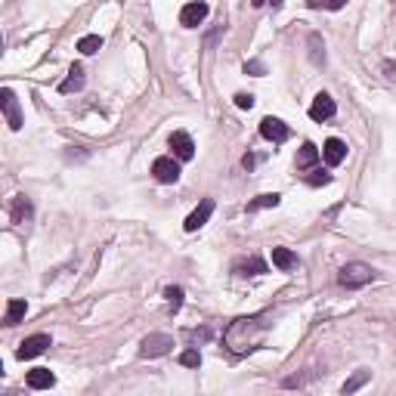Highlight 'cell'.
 Masks as SVG:
<instances>
[{
	"mask_svg": "<svg viewBox=\"0 0 396 396\" xmlns=\"http://www.w3.org/2000/svg\"><path fill=\"white\" fill-rule=\"evenodd\" d=\"M232 272L235 276H263L266 272V263L260 257H241L232 263Z\"/></svg>",
	"mask_w": 396,
	"mask_h": 396,
	"instance_id": "cell-14",
	"label": "cell"
},
{
	"mask_svg": "<svg viewBox=\"0 0 396 396\" xmlns=\"http://www.w3.org/2000/svg\"><path fill=\"white\" fill-rule=\"evenodd\" d=\"M31 217H34V204H31L28 195H16L10 201V220L16 223V226H22V223H31Z\"/></svg>",
	"mask_w": 396,
	"mask_h": 396,
	"instance_id": "cell-10",
	"label": "cell"
},
{
	"mask_svg": "<svg viewBox=\"0 0 396 396\" xmlns=\"http://www.w3.org/2000/svg\"><path fill=\"white\" fill-rule=\"evenodd\" d=\"M208 3H204V0H195V3H186L183 10H179V25H183V28H198V25L204 22V19H208Z\"/></svg>",
	"mask_w": 396,
	"mask_h": 396,
	"instance_id": "cell-6",
	"label": "cell"
},
{
	"mask_svg": "<svg viewBox=\"0 0 396 396\" xmlns=\"http://www.w3.org/2000/svg\"><path fill=\"white\" fill-rule=\"evenodd\" d=\"M50 346H53V338L50 334H31V338H25L22 344H19V350H16V359H34V356H41V353H47Z\"/></svg>",
	"mask_w": 396,
	"mask_h": 396,
	"instance_id": "cell-5",
	"label": "cell"
},
{
	"mask_svg": "<svg viewBox=\"0 0 396 396\" xmlns=\"http://www.w3.org/2000/svg\"><path fill=\"white\" fill-rule=\"evenodd\" d=\"M272 266L282 272H291L297 270V254L288 251V248H272Z\"/></svg>",
	"mask_w": 396,
	"mask_h": 396,
	"instance_id": "cell-15",
	"label": "cell"
},
{
	"mask_svg": "<svg viewBox=\"0 0 396 396\" xmlns=\"http://www.w3.org/2000/svg\"><path fill=\"white\" fill-rule=\"evenodd\" d=\"M78 50H80L84 56H93L96 50H102V37H99V34H84V37L78 41Z\"/></svg>",
	"mask_w": 396,
	"mask_h": 396,
	"instance_id": "cell-21",
	"label": "cell"
},
{
	"mask_svg": "<svg viewBox=\"0 0 396 396\" xmlns=\"http://www.w3.org/2000/svg\"><path fill=\"white\" fill-rule=\"evenodd\" d=\"M170 346H173L170 334H161V331L146 334L142 344H140V356L142 359H158V356H164V353H170Z\"/></svg>",
	"mask_w": 396,
	"mask_h": 396,
	"instance_id": "cell-3",
	"label": "cell"
},
{
	"mask_svg": "<svg viewBox=\"0 0 396 396\" xmlns=\"http://www.w3.org/2000/svg\"><path fill=\"white\" fill-rule=\"evenodd\" d=\"M245 72L248 74H257V78H260V74H266V68H263V62L251 59V62H245Z\"/></svg>",
	"mask_w": 396,
	"mask_h": 396,
	"instance_id": "cell-29",
	"label": "cell"
},
{
	"mask_svg": "<svg viewBox=\"0 0 396 396\" xmlns=\"http://www.w3.org/2000/svg\"><path fill=\"white\" fill-rule=\"evenodd\" d=\"M25 313H28V303H25V300H10V303H6V316H3V325H6V328L19 325V322L25 319Z\"/></svg>",
	"mask_w": 396,
	"mask_h": 396,
	"instance_id": "cell-18",
	"label": "cell"
},
{
	"mask_svg": "<svg viewBox=\"0 0 396 396\" xmlns=\"http://www.w3.org/2000/svg\"><path fill=\"white\" fill-rule=\"evenodd\" d=\"M338 282L344 285V288H365L368 282H375V270H371L368 263H346L344 270H340Z\"/></svg>",
	"mask_w": 396,
	"mask_h": 396,
	"instance_id": "cell-2",
	"label": "cell"
},
{
	"mask_svg": "<svg viewBox=\"0 0 396 396\" xmlns=\"http://www.w3.org/2000/svg\"><path fill=\"white\" fill-rule=\"evenodd\" d=\"M251 3H254V6H266V3H270L272 10H278V6H282L285 0H251Z\"/></svg>",
	"mask_w": 396,
	"mask_h": 396,
	"instance_id": "cell-31",
	"label": "cell"
},
{
	"mask_svg": "<svg viewBox=\"0 0 396 396\" xmlns=\"http://www.w3.org/2000/svg\"><path fill=\"white\" fill-rule=\"evenodd\" d=\"M322 158H325V164H328V167L344 164V158H346V142H344V140H338V136L325 140V146H322Z\"/></svg>",
	"mask_w": 396,
	"mask_h": 396,
	"instance_id": "cell-12",
	"label": "cell"
},
{
	"mask_svg": "<svg viewBox=\"0 0 396 396\" xmlns=\"http://www.w3.org/2000/svg\"><path fill=\"white\" fill-rule=\"evenodd\" d=\"M282 201V195H276V192H266V195H257L254 201H248V210H260V208H276V204Z\"/></svg>",
	"mask_w": 396,
	"mask_h": 396,
	"instance_id": "cell-22",
	"label": "cell"
},
{
	"mask_svg": "<svg viewBox=\"0 0 396 396\" xmlns=\"http://www.w3.org/2000/svg\"><path fill=\"white\" fill-rule=\"evenodd\" d=\"M316 161H319V148L313 142H303L300 152H297V170H309Z\"/></svg>",
	"mask_w": 396,
	"mask_h": 396,
	"instance_id": "cell-19",
	"label": "cell"
},
{
	"mask_svg": "<svg viewBox=\"0 0 396 396\" xmlns=\"http://www.w3.org/2000/svg\"><path fill=\"white\" fill-rule=\"evenodd\" d=\"M260 136H263V140H270V142H285L291 136V130H288V124L285 121H278V118H263V121H260Z\"/></svg>",
	"mask_w": 396,
	"mask_h": 396,
	"instance_id": "cell-7",
	"label": "cell"
},
{
	"mask_svg": "<svg viewBox=\"0 0 396 396\" xmlns=\"http://www.w3.org/2000/svg\"><path fill=\"white\" fill-rule=\"evenodd\" d=\"M84 68L80 65H72V72H68V78L59 84V93H78V90H84Z\"/></svg>",
	"mask_w": 396,
	"mask_h": 396,
	"instance_id": "cell-17",
	"label": "cell"
},
{
	"mask_svg": "<svg viewBox=\"0 0 396 396\" xmlns=\"http://www.w3.org/2000/svg\"><path fill=\"white\" fill-rule=\"evenodd\" d=\"M307 183H309V186H328V183H331V173H328V170H319V167H316V170L307 177Z\"/></svg>",
	"mask_w": 396,
	"mask_h": 396,
	"instance_id": "cell-27",
	"label": "cell"
},
{
	"mask_svg": "<svg viewBox=\"0 0 396 396\" xmlns=\"http://www.w3.org/2000/svg\"><path fill=\"white\" fill-rule=\"evenodd\" d=\"M254 161H257V158H254V155H245V158H241V164H245L248 170H251V167H254Z\"/></svg>",
	"mask_w": 396,
	"mask_h": 396,
	"instance_id": "cell-32",
	"label": "cell"
},
{
	"mask_svg": "<svg viewBox=\"0 0 396 396\" xmlns=\"http://www.w3.org/2000/svg\"><path fill=\"white\" fill-rule=\"evenodd\" d=\"M170 148H173V155H177L179 161H192V158H195V142H192V136L183 133V130L170 133Z\"/></svg>",
	"mask_w": 396,
	"mask_h": 396,
	"instance_id": "cell-13",
	"label": "cell"
},
{
	"mask_svg": "<svg viewBox=\"0 0 396 396\" xmlns=\"http://www.w3.org/2000/svg\"><path fill=\"white\" fill-rule=\"evenodd\" d=\"M334 111H338V102L328 93H316L313 105H309V118L313 121H328V118H334Z\"/></svg>",
	"mask_w": 396,
	"mask_h": 396,
	"instance_id": "cell-11",
	"label": "cell"
},
{
	"mask_svg": "<svg viewBox=\"0 0 396 396\" xmlns=\"http://www.w3.org/2000/svg\"><path fill=\"white\" fill-rule=\"evenodd\" d=\"M235 105L239 109H254V96L251 93H235Z\"/></svg>",
	"mask_w": 396,
	"mask_h": 396,
	"instance_id": "cell-28",
	"label": "cell"
},
{
	"mask_svg": "<svg viewBox=\"0 0 396 396\" xmlns=\"http://www.w3.org/2000/svg\"><path fill=\"white\" fill-rule=\"evenodd\" d=\"M307 6L309 10H331V12H338V10H344L346 6V0H307Z\"/></svg>",
	"mask_w": 396,
	"mask_h": 396,
	"instance_id": "cell-25",
	"label": "cell"
},
{
	"mask_svg": "<svg viewBox=\"0 0 396 396\" xmlns=\"http://www.w3.org/2000/svg\"><path fill=\"white\" fill-rule=\"evenodd\" d=\"M0 109H3V118H6V124H10V130H22L25 118H22V109H19L16 93H12L10 87L0 90Z\"/></svg>",
	"mask_w": 396,
	"mask_h": 396,
	"instance_id": "cell-4",
	"label": "cell"
},
{
	"mask_svg": "<svg viewBox=\"0 0 396 396\" xmlns=\"http://www.w3.org/2000/svg\"><path fill=\"white\" fill-rule=\"evenodd\" d=\"M186 338H189L192 344H195V340H208L210 338V328H195V331H189Z\"/></svg>",
	"mask_w": 396,
	"mask_h": 396,
	"instance_id": "cell-30",
	"label": "cell"
},
{
	"mask_svg": "<svg viewBox=\"0 0 396 396\" xmlns=\"http://www.w3.org/2000/svg\"><path fill=\"white\" fill-rule=\"evenodd\" d=\"M260 319L263 316H251V319H235L226 331V344L232 346V353H245L254 350V331H260Z\"/></svg>",
	"mask_w": 396,
	"mask_h": 396,
	"instance_id": "cell-1",
	"label": "cell"
},
{
	"mask_svg": "<svg viewBox=\"0 0 396 396\" xmlns=\"http://www.w3.org/2000/svg\"><path fill=\"white\" fill-rule=\"evenodd\" d=\"M368 377H371V371L359 368V371H356V375H353V377H350V381H346V384H344V393H356V390H359V387H362V384H365V381H368Z\"/></svg>",
	"mask_w": 396,
	"mask_h": 396,
	"instance_id": "cell-23",
	"label": "cell"
},
{
	"mask_svg": "<svg viewBox=\"0 0 396 396\" xmlns=\"http://www.w3.org/2000/svg\"><path fill=\"white\" fill-rule=\"evenodd\" d=\"M152 173H155V179L158 183H177L179 179V161H173V158H155L152 161Z\"/></svg>",
	"mask_w": 396,
	"mask_h": 396,
	"instance_id": "cell-8",
	"label": "cell"
},
{
	"mask_svg": "<svg viewBox=\"0 0 396 396\" xmlns=\"http://www.w3.org/2000/svg\"><path fill=\"white\" fill-rule=\"evenodd\" d=\"M179 365H186V368H198V365H201V353H198L195 346L183 350V353H179Z\"/></svg>",
	"mask_w": 396,
	"mask_h": 396,
	"instance_id": "cell-24",
	"label": "cell"
},
{
	"mask_svg": "<svg viewBox=\"0 0 396 396\" xmlns=\"http://www.w3.org/2000/svg\"><path fill=\"white\" fill-rule=\"evenodd\" d=\"M164 297L170 300V307L173 309H179L183 307V288H177V285H170V288H164Z\"/></svg>",
	"mask_w": 396,
	"mask_h": 396,
	"instance_id": "cell-26",
	"label": "cell"
},
{
	"mask_svg": "<svg viewBox=\"0 0 396 396\" xmlns=\"http://www.w3.org/2000/svg\"><path fill=\"white\" fill-rule=\"evenodd\" d=\"M56 384V375L50 368H31L28 371V387L31 390H50Z\"/></svg>",
	"mask_w": 396,
	"mask_h": 396,
	"instance_id": "cell-16",
	"label": "cell"
},
{
	"mask_svg": "<svg viewBox=\"0 0 396 396\" xmlns=\"http://www.w3.org/2000/svg\"><path fill=\"white\" fill-rule=\"evenodd\" d=\"M309 59H313V65H325V43L316 31L309 34Z\"/></svg>",
	"mask_w": 396,
	"mask_h": 396,
	"instance_id": "cell-20",
	"label": "cell"
},
{
	"mask_svg": "<svg viewBox=\"0 0 396 396\" xmlns=\"http://www.w3.org/2000/svg\"><path fill=\"white\" fill-rule=\"evenodd\" d=\"M210 214H214V198H201V204H198V208L186 217V223H183L186 232H195V229H201L204 223L210 220Z\"/></svg>",
	"mask_w": 396,
	"mask_h": 396,
	"instance_id": "cell-9",
	"label": "cell"
}]
</instances>
